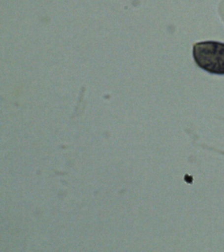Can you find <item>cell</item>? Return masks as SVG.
Returning <instances> with one entry per match:
<instances>
[{
  "label": "cell",
  "instance_id": "1",
  "mask_svg": "<svg viewBox=\"0 0 224 252\" xmlns=\"http://www.w3.org/2000/svg\"><path fill=\"white\" fill-rule=\"evenodd\" d=\"M192 55L200 68L210 74L224 75V43L214 41L196 43Z\"/></svg>",
  "mask_w": 224,
  "mask_h": 252
}]
</instances>
